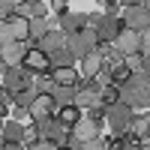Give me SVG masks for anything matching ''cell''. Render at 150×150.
I'll return each instance as SVG.
<instances>
[{
	"label": "cell",
	"instance_id": "cell-6",
	"mask_svg": "<svg viewBox=\"0 0 150 150\" xmlns=\"http://www.w3.org/2000/svg\"><path fill=\"white\" fill-rule=\"evenodd\" d=\"M21 66L27 69V72H36V75H48V72L54 69V66H51V57H48L42 48H30Z\"/></svg>",
	"mask_w": 150,
	"mask_h": 150
},
{
	"label": "cell",
	"instance_id": "cell-28",
	"mask_svg": "<svg viewBox=\"0 0 150 150\" xmlns=\"http://www.w3.org/2000/svg\"><path fill=\"white\" fill-rule=\"evenodd\" d=\"M141 150H150V144H144V147H141Z\"/></svg>",
	"mask_w": 150,
	"mask_h": 150
},
{
	"label": "cell",
	"instance_id": "cell-9",
	"mask_svg": "<svg viewBox=\"0 0 150 150\" xmlns=\"http://www.w3.org/2000/svg\"><path fill=\"white\" fill-rule=\"evenodd\" d=\"M93 138H99V120H90V117H81L78 120V126L72 129V141L75 144H87V141H93Z\"/></svg>",
	"mask_w": 150,
	"mask_h": 150
},
{
	"label": "cell",
	"instance_id": "cell-26",
	"mask_svg": "<svg viewBox=\"0 0 150 150\" xmlns=\"http://www.w3.org/2000/svg\"><path fill=\"white\" fill-rule=\"evenodd\" d=\"M3 150H24L21 144H3Z\"/></svg>",
	"mask_w": 150,
	"mask_h": 150
},
{
	"label": "cell",
	"instance_id": "cell-4",
	"mask_svg": "<svg viewBox=\"0 0 150 150\" xmlns=\"http://www.w3.org/2000/svg\"><path fill=\"white\" fill-rule=\"evenodd\" d=\"M105 123L111 129H114V135H123V132H129V123H132V108L126 102H117V105H111L105 108Z\"/></svg>",
	"mask_w": 150,
	"mask_h": 150
},
{
	"label": "cell",
	"instance_id": "cell-8",
	"mask_svg": "<svg viewBox=\"0 0 150 150\" xmlns=\"http://www.w3.org/2000/svg\"><path fill=\"white\" fill-rule=\"evenodd\" d=\"M114 51H117V54H126V57L138 54V51H141V33H135V30H123L117 39H114Z\"/></svg>",
	"mask_w": 150,
	"mask_h": 150
},
{
	"label": "cell",
	"instance_id": "cell-16",
	"mask_svg": "<svg viewBox=\"0 0 150 150\" xmlns=\"http://www.w3.org/2000/svg\"><path fill=\"white\" fill-rule=\"evenodd\" d=\"M99 72H102V57L93 51L90 57H84V60H81V78H84V81H93Z\"/></svg>",
	"mask_w": 150,
	"mask_h": 150
},
{
	"label": "cell",
	"instance_id": "cell-1",
	"mask_svg": "<svg viewBox=\"0 0 150 150\" xmlns=\"http://www.w3.org/2000/svg\"><path fill=\"white\" fill-rule=\"evenodd\" d=\"M120 99L132 111L135 108H150V75H144V72L132 75L126 81V87H120Z\"/></svg>",
	"mask_w": 150,
	"mask_h": 150
},
{
	"label": "cell",
	"instance_id": "cell-7",
	"mask_svg": "<svg viewBox=\"0 0 150 150\" xmlns=\"http://www.w3.org/2000/svg\"><path fill=\"white\" fill-rule=\"evenodd\" d=\"M126 30V24H123V18H108V15H102V21H99V27H96V36H99V42H111L114 45V39Z\"/></svg>",
	"mask_w": 150,
	"mask_h": 150
},
{
	"label": "cell",
	"instance_id": "cell-17",
	"mask_svg": "<svg viewBox=\"0 0 150 150\" xmlns=\"http://www.w3.org/2000/svg\"><path fill=\"white\" fill-rule=\"evenodd\" d=\"M24 141V126L15 120H3V144H21Z\"/></svg>",
	"mask_w": 150,
	"mask_h": 150
},
{
	"label": "cell",
	"instance_id": "cell-19",
	"mask_svg": "<svg viewBox=\"0 0 150 150\" xmlns=\"http://www.w3.org/2000/svg\"><path fill=\"white\" fill-rule=\"evenodd\" d=\"M54 99L57 105H75V87H54Z\"/></svg>",
	"mask_w": 150,
	"mask_h": 150
},
{
	"label": "cell",
	"instance_id": "cell-3",
	"mask_svg": "<svg viewBox=\"0 0 150 150\" xmlns=\"http://www.w3.org/2000/svg\"><path fill=\"white\" fill-rule=\"evenodd\" d=\"M120 18H123V24H126V30H135V33L150 30V12L141 3H123Z\"/></svg>",
	"mask_w": 150,
	"mask_h": 150
},
{
	"label": "cell",
	"instance_id": "cell-27",
	"mask_svg": "<svg viewBox=\"0 0 150 150\" xmlns=\"http://www.w3.org/2000/svg\"><path fill=\"white\" fill-rule=\"evenodd\" d=\"M141 6H144V9H147V12H150V0H147V3H141Z\"/></svg>",
	"mask_w": 150,
	"mask_h": 150
},
{
	"label": "cell",
	"instance_id": "cell-22",
	"mask_svg": "<svg viewBox=\"0 0 150 150\" xmlns=\"http://www.w3.org/2000/svg\"><path fill=\"white\" fill-rule=\"evenodd\" d=\"M0 42H3V48H9V45H15V42H18L15 36H12V30L6 27V24H3V27H0Z\"/></svg>",
	"mask_w": 150,
	"mask_h": 150
},
{
	"label": "cell",
	"instance_id": "cell-24",
	"mask_svg": "<svg viewBox=\"0 0 150 150\" xmlns=\"http://www.w3.org/2000/svg\"><path fill=\"white\" fill-rule=\"evenodd\" d=\"M81 150H108V147H105V141H102V138H93V141L81 144Z\"/></svg>",
	"mask_w": 150,
	"mask_h": 150
},
{
	"label": "cell",
	"instance_id": "cell-25",
	"mask_svg": "<svg viewBox=\"0 0 150 150\" xmlns=\"http://www.w3.org/2000/svg\"><path fill=\"white\" fill-rule=\"evenodd\" d=\"M141 51H144V57H150V30L141 33Z\"/></svg>",
	"mask_w": 150,
	"mask_h": 150
},
{
	"label": "cell",
	"instance_id": "cell-14",
	"mask_svg": "<svg viewBox=\"0 0 150 150\" xmlns=\"http://www.w3.org/2000/svg\"><path fill=\"white\" fill-rule=\"evenodd\" d=\"M51 78H54V84L57 87H78L81 84V78H78V69H51Z\"/></svg>",
	"mask_w": 150,
	"mask_h": 150
},
{
	"label": "cell",
	"instance_id": "cell-11",
	"mask_svg": "<svg viewBox=\"0 0 150 150\" xmlns=\"http://www.w3.org/2000/svg\"><path fill=\"white\" fill-rule=\"evenodd\" d=\"M66 45H69V36H66V30H60V27L51 30V33L39 42V48H42L45 54H54V51H60V48H66Z\"/></svg>",
	"mask_w": 150,
	"mask_h": 150
},
{
	"label": "cell",
	"instance_id": "cell-5",
	"mask_svg": "<svg viewBox=\"0 0 150 150\" xmlns=\"http://www.w3.org/2000/svg\"><path fill=\"white\" fill-rule=\"evenodd\" d=\"M57 99H54V93H39L33 99V105H30V120L33 123H42V120H51L54 114H57Z\"/></svg>",
	"mask_w": 150,
	"mask_h": 150
},
{
	"label": "cell",
	"instance_id": "cell-15",
	"mask_svg": "<svg viewBox=\"0 0 150 150\" xmlns=\"http://www.w3.org/2000/svg\"><path fill=\"white\" fill-rule=\"evenodd\" d=\"M3 24L12 30V36H15L18 42H24V39L30 36V21H27V18H21V15H12V18H6Z\"/></svg>",
	"mask_w": 150,
	"mask_h": 150
},
{
	"label": "cell",
	"instance_id": "cell-21",
	"mask_svg": "<svg viewBox=\"0 0 150 150\" xmlns=\"http://www.w3.org/2000/svg\"><path fill=\"white\" fill-rule=\"evenodd\" d=\"M66 12H69V3H66V0H51V15H60V18H63Z\"/></svg>",
	"mask_w": 150,
	"mask_h": 150
},
{
	"label": "cell",
	"instance_id": "cell-13",
	"mask_svg": "<svg viewBox=\"0 0 150 150\" xmlns=\"http://www.w3.org/2000/svg\"><path fill=\"white\" fill-rule=\"evenodd\" d=\"M87 18H90V15H81V12H66V15L60 18V30H66L69 36H72V33H81V30L87 27Z\"/></svg>",
	"mask_w": 150,
	"mask_h": 150
},
{
	"label": "cell",
	"instance_id": "cell-18",
	"mask_svg": "<svg viewBox=\"0 0 150 150\" xmlns=\"http://www.w3.org/2000/svg\"><path fill=\"white\" fill-rule=\"evenodd\" d=\"M48 57H51V66L54 69H72V63H75V54L69 51V48H60V51L48 54Z\"/></svg>",
	"mask_w": 150,
	"mask_h": 150
},
{
	"label": "cell",
	"instance_id": "cell-2",
	"mask_svg": "<svg viewBox=\"0 0 150 150\" xmlns=\"http://www.w3.org/2000/svg\"><path fill=\"white\" fill-rule=\"evenodd\" d=\"M96 45H99V36H96V27H84L81 33H72L69 36V51L75 57H90L96 51Z\"/></svg>",
	"mask_w": 150,
	"mask_h": 150
},
{
	"label": "cell",
	"instance_id": "cell-23",
	"mask_svg": "<svg viewBox=\"0 0 150 150\" xmlns=\"http://www.w3.org/2000/svg\"><path fill=\"white\" fill-rule=\"evenodd\" d=\"M27 150H60L54 141H48V138H39V141H36V144H30Z\"/></svg>",
	"mask_w": 150,
	"mask_h": 150
},
{
	"label": "cell",
	"instance_id": "cell-12",
	"mask_svg": "<svg viewBox=\"0 0 150 150\" xmlns=\"http://www.w3.org/2000/svg\"><path fill=\"white\" fill-rule=\"evenodd\" d=\"M27 51H30L27 42H15V45L3 48V66H21L24 57H27Z\"/></svg>",
	"mask_w": 150,
	"mask_h": 150
},
{
	"label": "cell",
	"instance_id": "cell-10",
	"mask_svg": "<svg viewBox=\"0 0 150 150\" xmlns=\"http://www.w3.org/2000/svg\"><path fill=\"white\" fill-rule=\"evenodd\" d=\"M84 114H81V108L78 105H63V108H57V114H54V120L60 123V126H63V129H75V126H78V120H81Z\"/></svg>",
	"mask_w": 150,
	"mask_h": 150
},
{
	"label": "cell",
	"instance_id": "cell-20",
	"mask_svg": "<svg viewBox=\"0 0 150 150\" xmlns=\"http://www.w3.org/2000/svg\"><path fill=\"white\" fill-rule=\"evenodd\" d=\"M102 102H105V108L117 105V102H120V87H114V84H105V87H102Z\"/></svg>",
	"mask_w": 150,
	"mask_h": 150
}]
</instances>
